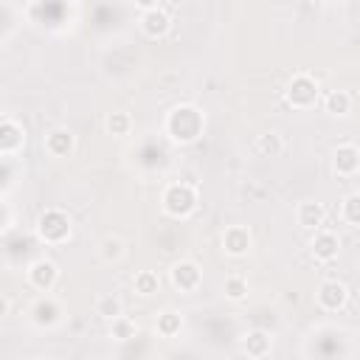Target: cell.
I'll return each instance as SVG.
<instances>
[{
    "mask_svg": "<svg viewBox=\"0 0 360 360\" xmlns=\"http://www.w3.org/2000/svg\"><path fill=\"white\" fill-rule=\"evenodd\" d=\"M309 253H312V259L321 262V264L335 262L338 253H340V236H338L332 228L315 231V233H312V242H309Z\"/></svg>",
    "mask_w": 360,
    "mask_h": 360,
    "instance_id": "cell-10",
    "label": "cell"
},
{
    "mask_svg": "<svg viewBox=\"0 0 360 360\" xmlns=\"http://www.w3.org/2000/svg\"><path fill=\"white\" fill-rule=\"evenodd\" d=\"M180 329H183V315H180V312H174V309L158 312V318H155V332H158L160 338H174V335H180Z\"/></svg>",
    "mask_w": 360,
    "mask_h": 360,
    "instance_id": "cell-23",
    "label": "cell"
},
{
    "mask_svg": "<svg viewBox=\"0 0 360 360\" xmlns=\"http://www.w3.org/2000/svg\"><path fill=\"white\" fill-rule=\"evenodd\" d=\"M197 202H200V194H197V186L194 183H169L160 194V205L169 217L174 219H186L197 211Z\"/></svg>",
    "mask_w": 360,
    "mask_h": 360,
    "instance_id": "cell-2",
    "label": "cell"
},
{
    "mask_svg": "<svg viewBox=\"0 0 360 360\" xmlns=\"http://www.w3.org/2000/svg\"><path fill=\"white\" fill-rule=\"evenodd\" d=\"M22 146H25V127L6 115L0 121V155L3 158H14Z\"/></svg>",
    "mask_w": 360,
    "mask_h": 360,
    "instance_id": "cell-11",
    "label": "cell"
},
{
    "mask_svg": "<svg viewBox=\"0 0 360 360\" xmlns=\"http://www.w3.org/2000/svg\"><path fill=\"white\" fill-rule=\"evenodd\" d=\"M93 312L110 323V321H115V318H121V315H124V301H121L115 292H104V295H98V298H96Z\"/></svg>",
    "mask_w": 360,
    "mask_h": 360,
    "instance_id": "cell-18",
    "label": "cell"
},
{
    "mask_svg": "<svg viewBox=\"0 0 360 360\" xmlns=\"http://www.w3.org/2000/svg\"><path fill=\"white\" fill-rule=\"evenodd\" d=\"M138 11H141V31L149 37V39H163L169 31H172V14L163 3H138Z\"/></svg>",
    "mask_w": 360,
    "mask_h": 360,
    "instance_id": "cell-5",
    "label": "cell"
},
{
    "mask_svg": "<svg viewBox=\"0 0 360 360\" xmlns=\"http://www.w3.org/2000/svg\"><path fill=\"white\" fill-rule=\"evenodd\" d=\"M315 304L323 312H340L349 304V287H346V281H340V278L321 281L318 290H315Z\"/></svg>",
    "mask_w": 360,
    "mask_h": 360,
    "instance_id": "cell-7",
    "label": "cell"
},
{
    "mask_svg": "<svg viewBox=\"0 0 360 360\" xmlns=\"http://www.w3.org/2000/svg\"><path fill=\"white\" fill-rule=\"evenodd\" d=\"M42 149H45L51 158H70L73 149H76V135H73L68 127H53V129L45 132Z\"/></svg>",
    "mask_w": 360,
    "mask_h": 360,
    "instance_id": "cell-12",
    "label": "cell"
},
{
    "mask_svg": "<svg viewBox=\"0 0 360 360\" xmlns=\"http://www.w3.org/2000/svg\"><path fill=\"white\" fill-rule=\"evenodd\" d=\"M242 352L250 357V360H262L273 352V338L270 332L264 329H250L245 338H242Z\"/></svg>",
    "mask_w": 360,
    "mask_h": 360,
    "instance_id": "cell-16",
    "label": "cell"
},
{
    "mask_svg": "<svg viewBox=\"0 0 360 360\" xmlns=\"http://www.w3.org/2000/svg\"><path fill=\"white\" fill-rule=\"evenodd\" d=\"M132 290H135V295H141V298H152V295L160 292V276H158L155 270H138V273L132 276Z\"/></svg>",
    "mask_w": 360,
    "mask_h": 360,
    "instance_id": "cell-20",
    "label": "cell"
},
{
    "mask_svg": "<svg viewBox=\"0 0 360 360\" xmlns=\"http://www.w3.org/2000/svg\"><path fill=\"white\" fill-rule=\"evenodd\" d=\"M31 321H34V326H39V329L56 326V323L62 321V304H59L56 298H51V295L37 298L34 307H31Z\"/></svg>",
    "mask_w": 360,
    "mask_h": 360,
    "instance_id": "cell-14",
    "label": "cell"
},
{
    "mask_svg": "<svg viewBox=\"0 0 360 360\" xmlns=\"http://www.w3.org/2000/svg\"><path fill=\"white\" fill-rule=\"evenodd\" d=\"M340 219L352 228H360V191H352L340 202Z\"/></svg>",
    "mask_w": 360,
    "mask_h": 360,
    "instance_id": "cell-26",
    "label": "cell"
},
{
    "mask_svg": "<svg viewBox=\"0 0 360 360\" xmlns=\"http://www.w3.org/2000/svg\"><path fill=\"white\" fill-rule=\"evenodd\" d=\"M219 245H222V253L231 256V259H242L250 253L253 248V236H250V228L248 225H228L219 236Z\"/></svg>",
    "mask_w": 360,
    "mask_h": 360,
    "instance_id": "cell-9",
    "label": "cell"
},
{
    "mask_svg": "<svg viewBox=\"0 0 360 360\" xmlns=\"http://www.w3.org/2000/svg\"><path fill=\"white\" fill-rule=\"evenodd\" d=\"M135 332H138V323H135L132 318H127V315L110 321V326H107V335H110V340H115V343H127V340H132Z\"/></svg>",
    "mask_w": 360,
    "mask_h": 360,
    "instance_id": "cell-25",
    "label": "cell"
},
{
    "mask_svg": "<svg viewBox=\"0 0 360 360\" xmlns=\"http://www.w3.org/2000/svg\"><path fill=\"white\" fill-rule=\"evenodd\" d=\"M34 233L45 245H65L73 233V222L62 208H45L34 222Z\"/></svg>",
    "mask_w": 360,
    "mask_h": 360,
    "instance_id": "cell-3",
    "label": "cell"
},
{
    "mask_svg": "<svg viewBox=\"0 0 360 360\" xmlns=\"http://www.w3.org/2000/svg\"><path fill=\"white\" fill-rule=\"evenodd\" d=\"M295 222L304 228V231H321L323 228V222H326V205L323 202H318V200H304V202H298V208H295Z\"/></svg>",
    "mask_w": 360,
    "mask_h": 360,
    "instance_id": "cell-15",
    "label": "cell"
},
{
    "mask_svg": "<svg viewBox=\"0 0 360 360\" xmlns=\"http://www.w3.org/2000/svg\"><path fill=\"white\" fill-rule=\"evenodd\" d=\"M0 228H3V233L11 231V208H8V202H3V219H0Z\"/></svg>",
    "mask_w": 360,
    "mask_h": 360,
    "instance_id": "cell-27",
    "label": "cell"
},
{
    "mask_svg": "<svg viewBox=\"0 0 360 360\" xmlns=\"http://www.w3.org/2000/svg\"><path fill=\"white\" fill-rule=\"evenodd\" d=\"M8 307H11V301H8V295H3L0 298V315H8Z\"/></svg>",
    "mask_w": 360,
    "mask_h": 360,
    "instance_id": "cell-28",
    "label": "cell"
},
{
    "mask_svg": "<svg viewBox=\"0 0 360 360\" xmlns=\"http://www.w3.org/2000/svg\"><path fill=\"white\" fill-rule=\"evenodd\" d=\"M124 256H127V242L118 233L101 236V242H98V259L104 264H118V262H124Z\"/></svg>",
    "mask_w": 360,
    "mask_h": 360,
    "instance_id": "cell-17",
    "label": "cell"
},
{
    "mask_svg": "<svg viewBox=\"0 0 360 360\" xmlns=\"http://www.w3.org/2000/svg\"><path fill=\"white\" fill-rule=\"evenodd\" d=\"M321 98V87L309 73H295L284 87V101L292 110H309Z\"/></svg>",
    "mask_w": 360,
    "mask_h": 360,
    "instance_id": "cell-4",
    "label": "cell"
},
{
    "mask_svg": "<svg viewBox=\"0 0 360 360\" xmlns=\"http://www.w3.org/2000/svg\"><path fill=\"white\" fill-rule=\"evenodd\" d=\"M323 110L329 115H338V118L349 115L352 112V93L349 90H329L323 96Z\"/></svg>",
    "mask_w": 360,
    "mask_h": 360,
    "instance_id": "cell-21",
    "label": "cell"
},
{
    "mask_svg": "<svg viewBox=\"0 0 360 360\" xmlns=\"http://www.w3.org/2000/svg\"><path fill=\"white\" fill-rule=\"evenodd\" d=\"M222 295H225L228 301H233V304L245 301V298H248V278H245L242 273L225 276V281H222Z\"/></svg>",
    "mask_w": 360,
    "mask_h": 360,
    "instance_id": "cell-24",
    "label": "cell"
},
{
    "mask_svg": "<svg viewBox=\"0 0 360 360\" xmlns=\"http://www.w3.org/2000/svg\"><path fill=\"white\" fill-rule=\"evenodd\" d=\"M132 115L127 112V110H112V112H107V118H104V129L112 135V138H124V135H129L132 132Z\"/></svg>",
    "mask_w": 360,
    "mask_h": 360,
    "instance_id": "cell-22",
    "label": "cell"
},
{
    "mask_svg": "<svg viewBox=\"0 0 360 360\" xmlns=\"http://www.w3.org/2000/svg\"><path fill=\"white\" fill-rule=\"evenodd\" d=\"M253 152L259 158H278L284 152V138L278 132H262L253 141Z\"/></svg>",
    "mask_w": 360,
    "mask_h": 360,
    "instance_id": "cell-19",
    "label": "cell"
},
{
    "mask_svg": "<svg viewBox=\"0 0 360 360\" xmlns=\"http://www.w3.org/2000/svg\"><path fill=\"white\" fill-rule=\"evenodd\" d=\"M25 281H28L34 290H39V292L48 295V292L56 287V281H59V267H56V262L48 259V256L34 259V262L25 267Z\"/></svg>",
    "mask_w": 360,
    "mask_h": 360,
    "instance_id": "cell-6",
    "label": "cell"
},
{
    "mask_svg": "<svg viewBox=\"0 0 360 360\" xmlns=\"http://www.w3.org/2000/svg\"><path fill=\"white\" fill-rule=\"evenodd\" d=\"M332 169L338 177H354L360 172V149L354 143H338L332 149Z\"/></svg>",
    "mask_w": 360,
    "mask_h": 360,
    "instance_id": "cell-13",
    "label": "cell"
},
{
    "mask_svg": "<svg viewBox=\"0 0 360 360\" xmlns=\"http://www.w3.org/2000/svg\"><path fill=\"white\" fill-rule=\"evenodd\" d=\"M163 132L174 146H188L205 132V112L194 104H174L163 118Z\"/></svg>",
    "mask_w": 360,
    "mask_h": 360,
    "instance_id": "cell-1",
    "label": "cell"
},
{
    "mask_svg": "<svg viewBox=\"0 0 360 360\" xmlns=\"http://www.w3.org/2000/svg\"><path fill=\"white\" fill-rule=\"evenodd\" d=\"M169 284H172L177 292H194V290H200V284H202V270H200V264L191 262V259L174 262V264L169 267Z\"/></svg>",
    "mask_w": 360,
    "mask_h": 360,
    "instance_id": "cell-8",
    "label": "cell"
}]
</instances>
